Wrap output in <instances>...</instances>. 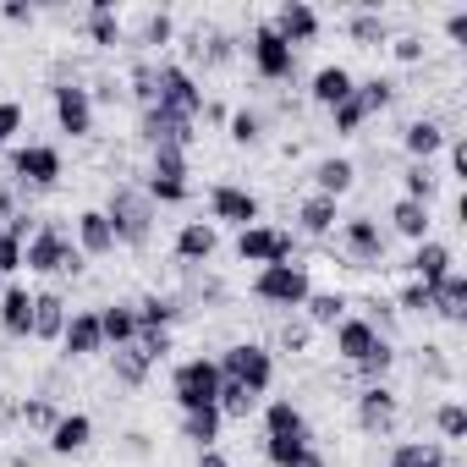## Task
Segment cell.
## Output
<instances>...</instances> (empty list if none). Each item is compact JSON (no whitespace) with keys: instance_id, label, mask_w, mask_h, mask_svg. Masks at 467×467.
I'll use <instances>...</instances> for the list:
<instances>
[{"instance_id":"cell-1","label":"cell","mask_w":467,"mask_h":467,"mask_svg":"<svg viewBox=\"0 0 467 467\" xmlns=\"http://www.w3.org/2000/svg\"><path fill=\"white\" fill-rule=\"evenodd\" d=\"M23 265L34 270V275H83V254H78V243L67 237L61 225H39L34 237L23 243Z\"/></svg>"},{"instance_id":"cell-2","label":"cell","mask_w":467,"mask_h":467,"mask_svg":"<svg viewBox=\"0 0 467 467\" xmlns=\"http://www.w3.org/2000/svg\"><path fill=\"white\" fill-rule=\"evenodd\" d=\"M105 220L116 231V248H143L149 231H154V203L143 187H116L110 203H105Z\"/></svg>"},{"instance_id":"cell-3","label":"cell","mask_w":467,"mask_h":467,"mask_svg":"<svg viewBox=\"0 0 467 467\" xmlns=\"http://www.w3.org/2000/svg\"><path fill=\"white\" fill-rule=\"evenodd\" d=\"M214 363H220V374H225V379L248 385L254 396H265V390L275 385V352H270L265 341H231Z\"/></svg>"},{"instance_id":"cell-4","label":"cell","mask_w":467,"mask_h":467,"mask_svg":"<svg viewBox=\"0 0 467 467\" xmlns=\"http://www.w3.org/2000/svg\"><path fill=\"white\" fill-rule=\"evenodd\" d=\"M149 203H187L192 187H187V149L176 143H160L149 149V182H143Z\"/></svg>"},{"instance_id":"cell-5","label":"cell","mask_w":467,"mask_h":467,"mask_svg":"<svg viewBox=\"0 0 467 467\" xmlns=\"http://www.w3.org/2000/svg\"><path fill=\"white\" fill-rule=\"evenodd\" d=\"M154 105L171 110V116H182V121H198V116H203V88H198V78H192L187 67L160 61V67H154Z\"/></svg>"},{"instance_id":"cell-6","label":"cell","mask_w":467,"mask_h":467,"mask_svg":"<svg viewBox=\"0 0 467 467\" xmlns=\"http://www.w3.org/2000/svg\"><path fill=\"white\" fill-rule=\"evenodd\" d=\"M171 396H176L182 412H203V407H214V396H220V363H214V358H187V363H176V374H171Z\"/></svg>"},{"instance_id":"cell-7","label":"cell","mask_w":467,"mask_h":467,"mask_svg":"<svg viewBox=\"0 0 467 467\" xmlns=\"http://www.w3.org/2000/svg\"><path fill=\"white\" fill-rule=\"evenodd\" d=\"M308 292H314V281H308L303 265H265L254 275V297L270 303V308H303Z\"/></svg>"},{"instance_id":"cell-8","label":"cell","mask_w":467,"mask_h":467,"mask_svg":"<svg viewBox=\"0 0 467 467\" xmlns=\"http://www.w3.org/2000/svg\"><path fill=\"white\" fill-rule=\"evenodd\" d=\"M259 192H248V187H237V182H214L209 187V225L220 231V225H237V231H248V225H259Z\"/></svg>"},{"instance_id":"cell-9","label":"cell","mask_w":467,"mask_h":467,"mask_svg":"<svg viewBox=\"0 0 467 467\" xmlns=\"http://www.w3.org/2000/svg\"><path fill=\"white\" fill-rule=\"evenodd\" d=\"M292 254H297V237L292 231H275V225H248V231H237V259L243 265H292Z\"/></svg>"},{"instance_id":"cell-10","label":"cell","mask_w":467,"mask_h":467,"mask_svg":"<svg viewBox=\"0 0 467 467\" xmlns=\"http://www.w3.org/2000/svg\"><path fill=\"white\" fill-rule=\"evenodd\" d=\"M248 56H254V72H259L265 83H286V78H292V67H297V50H292L270 23H259V28H254Z\"/></svg>"},{"instance_id":"cell-11","label":"cell","mask_w":467,"mask_h":467,"mask_svg":"<svg viewBox=\"0 0 467 467\" xmlns=\"http://www.w3.org/2000/svg\"><path fill=\"white\" fill-rule=\"evenodd\" d=\"M50 110H56V127L67 138H88L94 132V94L83 83H56L50 88Z\"/></svg>"},{"instance_id":"cell-12","label":"cell","mask_w":467,"mask_h":467,"mask_svg":"<svg viewBox=\"0 0 467 467\" xmlns=\"http://www.w3.org/2000/svg\"><path fill=\"white\" fill-rule=\"evenodd\" d=\"M61 149L56 143H23V149H12V176L23 182V187H56L61 182Z\"/></svg>"},{"instance_id":"cell-13","label":"cell","mask_w":467,"mask_h":467,"mask_svg":"<svg viewBox=\"0 0 467 467\" xmlns=\"http://www.w3.org/2000/svg\"><path fill=\"white\" fill-rule=\"evenodd\" d=\"M61 352H67V358H94V352H105L99 308H72V314H67V330H61Z\"/></svg>"},{"instance_id":"cell-14","label":"cell","mask_w":467,"mask_h":467,"mask_svg":"<svg viewBox=\"0 0 467 467\" xmlns=\"http://www.w3.org/2000/svg\"><path fill=\"white\" fill-rule=\"evenodd\" d=\"M379 336H385V330H379L374 319H358V314H347V319L336 325V358L358 368V363H363V358L379 347Z\"/></svg>"},{"instance_id":"cell-15","label":"cell","mask_w":467,"mask_h":467,"mask_svg":"<svg viewBox=\"0 0 467 467\" xmlns=\"http://www.w3.org/2000/svg\"><path fill=\"white\" fill-rule=\"evenodd\" d=\"M396 412H401V401H396L390 385H363L358 390V429L363 434H385L396 423Z\"/></svg>"},{"instance_id":"cell-16","label":"cell","mask_w":467,"mask_h":467,"mask_svg":"<svg viewBox=\"0 0 467 467\" xmlns=\"http://www.w3.org/2000/svg\"><path fill=\"white\" fill-rule=\"evenodd\" d=\"M270 28H275V34H281V39H286V45L297 50V45H314L325 23H319V12L308 6V0H286V6H281V12L270 17Z\"/></svg>"},{"instance_id":"cell-17","label":"cell","mask_w":467,"mask_h":467,"mask_svg":"<svg viewBox=\"0 0 467 467\" xmlns=\"http://www.w3.org/2000/svg\"><path fill=\"white\" fill-rule=\"evenodd\" d=\"M341 243H347V254L363 259V265H379V259H385V231H379V220H368V214L341 220Z\"/></svg>"},{"instance_id":"cell-18","label":"cell","mask_w":467,"mask_h":467,"mask_svg":"<svg viewBox=\"0 0 467 467\" xmlns=\"http://www.w3.org/2000/svg\"><path fill=\"white\" fill-rule=\"evenodd\" d=\"M0 330L17 336V341H34V292L17 281L0 292Z\"/></svg>"},{"instance_id":"cell-19","label":"cell","mask_w":467,"mask_h":467,"mask_svg":"<svg viewBox=\"0 0 467 467\" xmlns=\"http://www.w3.org/2000/svg\"><path fill=\"white\" fill-rule=\"evenodd\" d=\"M138 132H143V143H149V149H160V143L187 149V143H192V121H182V116H171V110H160V105H149V110H143Z\"/></svg>"},{"instance_id":"cell-20","label":"cell","mask_w":467,"mask_h":467,"mask_svg":"<svg viewBox=\"0 0 467 467\" xmlns=\"http://www.w3.org/2000/svg\"><path fill=\"white\" fill-rule=\"evenodd\" d=\"M445 143H451V132H445L434 116H418V121H407V127H401V149L412 154V165H429Z\"/></svg>"},{"instance_id":"cell-21","label":"cell","mask_w":467,"mask_h":467,"mask_svg":"<svg viewBox=\"0 0 467 467\" xmlns=\"http://www.w3.org/2000/svg\"><path fill=\"white\" fill-rule=\"evenodd\" d=\"M407 265H412V281L434 292V286L456 270V254H451L445 243H434V237H429V243H418V248H412V259H407Z\"/></svg>"},{"instance_id":"cell-22","label":"cell","mask_w":467,"mask_h":467,"mask_svg":"<svg viewBox=\"0 0 467 467\" xmlns=\"http://www.w3.org/2000/svg\"><path fill=\"white\" fill-rule=\"evenodd\" d=\"M214 248H220V231H214L209 220H187V225L176 231V259H182V265H209Z\"/></svg>"},{"instance_id":"cell-23","label":"cell","mask_w":467,"mask_h":467,"mask_svg":"<svg viewBox=\"0 0 467 467\" xmlns=\"http://www.w3.org/2000/svg\"><path fill=\"white\" fill-rule=\"evenodd\" d=\"M78 254H83V259L116 254V231H110L105 209H83V214H78Z\"/></svg>"},{"instance_id":"cell-24","label":"cell","mask_w":467,"mask_h":467,"mask_svg":"<svg viewBox=\"0 0 467 467\" xmlns=\"http://www.w3.org/2000/svg\"><path fill=\"white\" fill-rule=\"evenodd\" d=\"M352 88H358V78H352V67H319L314 72V83H308V99L314 105H325V110H336L341 99H352Z\"/></svg>"},{"instance_id":"cell-25","label":"cell","mask_w":467,"mask_h":467,"mask_svg":"<svg viewBox=\"0 0 467 467\" xmlns=\"http://www.w3.org/2000/svg\"><path fill=\"white\" fill-rule=\"evenodd\" d=\"M265 440H308V418H303V407L286 401V396L265 401Z\"/></svg>"},{"instance_id":"cell-26","label":"cell","mask_w":467,"mask_h":467,"mask_svg":"<svg viewBox=\"0 0 467 467\" xmlns=\"http://www.w3.org/2000/svg\"><path fill=\"white\" fill-rule=\"evenodd\" d=\"M45 440H50V451H56V456H78V451L94 440V418H88V412H61V418H56V429H50Z\"/></svg>"},{"instance_id":"cell-27","label":"cell","mask_w":467,"mask_h":467,"mask_svg":"<svg viewBox=\"0 0 467 467\" xmlns=\"http://www.w3.org/2000/svg\"><path fill=\"white\" fill-rule=\"evenodd\" d=\"M336 220H341V203L325 198V192H308V198L297 203V231H303V237H330Z\"/></svg>"},{"instance_id":"cell-28","label":"cell","mask_w":467,"mask_h":467,"mask_svg":"<svg viewBox=\"0 0 467 467\" xmlns=\"http://www.w3.org/2000/svg\"><path fill=\"white\" fill-rule=\"evenodd\" d=\"M352 182H358V165H352L347 154H330V160L314 165V192H325V198H336V203L352 192Z\"/></svg>"},{"instance_id":"cell-29","label":"cell","mask_w":467,"mask_h":467,"mask_svg":"<svg viewBox=\"0 0 467 467\" xmlns=\"http://www.w3.org/2000/svg\"><path fill=\"white\" fill-rule=\"evenodd\" d=\"M67 314H72V308H67L56 292H34V341H61Z\"/></svg>"},{"instance_id":"cell-30","label":"cell","mask_w":467,"mask_h":467,"mask_svg":"<svg viewBox=\"0 0 467 467\" xmlns=\"http://www.w3.org/2000/svg\"><path fill=\"white\" fill-rule=\"evenodd\" d=\"M390 225H396V237H407V243H429V203H412V198H396L390 203Z\"/></svg>"},{"instance_id":"cell-31","label":"cell","mask_w":467,"mask_h":467,"mask_svg":"<svg viewBox=\"0 0 467 467\" xmlns=\"http://www.w3.org/2000/svg\"><path fill=\"white\" fill-rule=\"evenodd\" d=\"M429 314H440V319H462V314H467V275H462V270H451V275L429 292Z\"/></svg>"},{"instance_id":"cell-32","label":"cell","mask_w":467,"mask_h":467,"mask_svg":"<svg viewBox=\"0 0 467 467\" xmlns=\"http://www.w3.org/2000/svg\"><path fill=\"white\" fill-rule=\"evenodd\" d=\"M83 28H88V45H99V50H116L121 45V17H116L110 0H94L88 17H83Z\"/></svg>"},{"instance_id":"cell-33","label":"cell","mask_w":467,"mask_h":467,"mask_svg":"<svg viewBox=\"0 0 467 467\" xmlns=\"http://www.w3.org/2000/svg\"><path fill=\"white\" fill-rule=\"evenodd\" d=\"M99 330H105V347H132V336H138V314H132V303H110V308H99Z\"/></svg>"},{"instance_id":"cell-34","label":"cell","mask_w":467,"mask_h":467,"mask_svg":"<svg viewBox=\"0 0 467 467\" xmlns=\"http://www.w3.org/2000/svg\"><path fill=\"white\" fill-rule=\"evenodd\" d=\"M220 429H225V418H220V407H203V412H182V440H192L198 451H214V440H220Z\"/></svg>"},{"instance_id":"cell-35","label":"cell","mask_w":467,"mask_h":467,"mask_svg":"<svg viewBox=\"0 0 467 467\" xmlns=\"http://www.w3.org/2000/svg\"><path fill=\"white\" fill-rule=\"evenodd\" d=\"M390 467H445V445L440 440H401L390 451Z\"/></svg>"},{"instance_id":"cell-36","label":"cell","mask_w":467,"mask_h":467,"mask_svg":"<svg viewBox=\"0 0 467 467\" xmlns=\"http://www.w3.org/2000/svg\"><path fill=\"white\" fill-rule=\"evenodd\" d=\"M303 314H308V325H319V330H336V325L347 319V297H341V292H308Z\"/></svg>"},{"instance_id":"cell-37","label":"cell","mask_w":467,"mask_h":467,"mask_svg":"<svg viewBox=\"0 0 467 467\" xmlns=\"http://www.w3.org/2000/svg\"><path fill=\"white\" fill-rule=\"evenodd\" d=\"M214 407H220V418H248V412L259 407V396H254L248 385H237V379H225V374H220V396H214Z\"/></svg>"},{"instance_id":"cell-38","label":"cell","mask_w":467,"mask_h":467,"mask_svg":"<svg viewBox=\"0 0 467 467\" xmlns=\"http://www.w3.org/2000/svg\"><path fill=\"white\" fill-rule=\"evenodd\" d=\"M225 138L237 143V149H254V143L265 138V121H259V110H231V116H225Z\"/></svg>"},{"instance_id":"cell-39","label":"cell","mask_w":467,"mask_h":467,"mask_svg":"<svg viewBox=\"0 0 467 467\" xmlns=\"http://www.w3.org/2000/svg\"><path fill=\"white\" fill-rule=\"evenodd\" d=\"M440 192V176H434V165H407L401 171V198H412V203H429Z\"/></svg>"},{"instance_id":"cell-40","label":"cell","mask_w":467,"mask_h":467,"mask_svg":"<svg viewBox=\"0 0 467 467\" xmlns=\"http://www.w3.org/2000/svg\"><path fill=\"white\" fill-rule=\"evenodd\" d=\"M434 429H440V445L467 440V407H462V401H440V407H434Z\"/></svg>"},{"instance_id":"cell-41","label":"cell","mask_w":467,"mask_h":467,"mask_svg":"<svg viewBox=\"0 0 467 467\" xmlns=\"http://www.w3.org/2000/svg\"><path fill=\"white\" fill-rule=\"evenodd\" d=\"M132 314H138V330H171L176 303L171 297H143V303H132Z\"/></svg>"},{"instance_id":"cell-42","label":"cell","mask_w":467,"mask_h":467,"mask_svg":"<svg viewBox=\"0 0 467 467\" xmlns=\"http://www.w3.org/2000/svg\"><path fill=\"white\" fill-rule=\"evenodd\" d=\"M390 363H396V347H390V336H379V347L358 363V374H363V385H385V374H390Z\"/></svg>"},{"instance_id":"cell-43","label":"cell","mask_w":467,"mask_h":467,"mask_svg":"<svg viewBox=\"0 0 467 467\" xmlns=\"http://www.w3.org/2000/svg\"><path fill=\"white\" fill-rule=\"evenodd\" d=\"M347 34H352L358 45H385V39H390V28H385L379 12H358V17L347 23Z\"/></svg>"},{"instance_id":"cell-44","label":"cell","mask_w":467,"mask_h":467,"mask_svg":"<svg viewBox=\"0 0 467 467\" xmlns=\"http://www.w3.org/2000/svg\"><path fill=\"white\" fill-rule=\"evenodd\" d=\"M358 99H363L368 116H379V110L396 99V83H390V78H363V83H358Z\"/></svg>"},{"instance_id":"cell-45","label":"cell","mask_w":467,"mask_h":467,"mask_svg":"<svg viewBox=\"0 0 467 467\" xmlns=\"http://www.w3.org/2000/svg\"><path fill=\"white\" fill-rule=\"evenodd\" d=\"M363 121H368V110H363V99H358V88H352V99H341V105L330 110V127H336L341 138H352Z\"/></svg>"},{"instance_id":"cell-46","label":"cell","mask_w":467,"mask_h":467,"mask_svg":"<svg viewBox=\"0 0 467 467\" xmlns=\"http://www.w3.org/2000/svg\"><path fill=\"white\" fill-rule=\"evenodd\" d=\"M149 368H154V363H149L138 347H121V352H116V379H121V385H143Z\"/></svg>"},{"instance_id":"cell-47","label":"cell","mask_w":467,"mask_h":467,"mask_svg":"<svg viewBox=\"0 0 467 467\" xmlns=\"http://www.w3.org/2000/svg\"><path fill=\"white\" fill-rule=\"evenodd\" d=\"M308 445H314V440H265V462H270V467H297V462L308 456Z\"/></svg>"},{"instance_id":"cell-48","label":"cell","mask_w":467,"mask_h":467,"mask_svg":"<svg viewBox=\"0 0 467 467\" xmlns=\"http://www.w3.org/2000/svg\"><path fill=\"white\" fill-rule=\"evenodd\" d=\"M132 347H138L149 363H160V358H171V330H138Z\"/></svg>"},{"instance_id":"cell-49","label":"cell","mask_w":467,"mask_h":467,"mask_svg":"<svg viewBox=\"0 0 467 467\" xmlns=\"http://www.w3.org/2000/svg\"><path fill=\"white\" fill-rule=\"evenodd\" d=\"M56 418H61V412H56V401H45V396L23 407V423H28L34 434H50V429H56Z\"/></svg>"},{"instance_id":"cell-50","label":"cell","mask_w":467,"mask_h":467,"mask_svg":"<svg viewBox=\"0 0 467 467\" xmlns=\"http://www.w3.org/2000/svg\"><path fill=\"white\" fill-rule=\"evenodd\" d=\"M17 270H23V237L0 231V275H17Z\"/></svg>"},{"instance_id":"cell-51","label":"cell","mask_w":467,"mask_h":467,"mask_svg":"<svg viewBox=\"0 0 467 467\" xmlns=\"http://www.w3.org/2000/svg\"><path fill=\"white\" fill-rule=\"evenodd\" d=\"M17 132H23V105L17 99H0V149H6Z\"/></svg>"},{"instance_id":"cell-52","label":"cell","mask_w":467,"mask_h":467,"mask_svg":"<svg viewBox=\"0 0 467 467\" xmlns=\"http://www.w3.org/2000/svg\"><path fill=\"white\" fill-rule=\"evenodd\" d=\"M132 99H138L143 110L154 105V67H149V61H138V67H132Z\"/></svg>"},{"instance_id":"cell-53","label":"cell","mask_w":467,"mask_h":467,"mask_svg":"<svg viewBox=\"0 0 467 467\" xmlns=\"http://www.w3.org/2000/svg\"><path fill=\"white\" fill-rule=\"evenodd\" d=\"M171 34H176V23H171L165 12H149V23H143V45H171Z\"/></svg>"},{"instance_id":"cell-54","label":"cell","mask_w":467,"mask_h":467,"mask_svg":"<svg viewBox=\"0 0 467 467\" xmlns=\"http://www.w3.org/2000/svg\"><path fill=\"white\" fill-rule=\"evenodd\" d=\"M396 308H401V314H429V286H418V281H412V286L396 297Z\"/></svg>"},{"instance_id":"cell-55","label":"cell","mask_w":467,"mask_h":467,"mask_svg":"<svg viewBox=\"0 0 467 467\" xmlns=\"http://www.w3.org/2000/svg\"><path fill=\"white\" fill-rule=\"evenodd\" d=\"M308 336H314V325H297V319H286V325H281V347H286V352H303V347H308Z\"/></svg>"},{"instance_id":"cell-56","label":"cell","mask_w":467,"mask_h":467,"mask_svg":"<svg viewBox=\"0 0 467 467\" xmlns=\"http://www.w3.org/2000/svg\"><path fill=\"white\" fill-rule=\"evenodd\" d=\"M390 50H396V61H407V67H412V61H423V39H418V34H401Z\"/></svg>"},{"instance_id":"cell-57","label":"cell","mask_w":467,"mask_h":467,"mask_svg":"<svg viewBox=\"0 0 467 467\" xmlns=\"http://www.w3.org/2000/svg\"><path fill=\"white\" fill-rule=\"evenodd\" d=\"M445 39H451V45H462V39H467V12H462V6L445 17Z\"/></svg>"},{"instance_id":"cell-58","label":"cell","mask_w":467,"mask_h":467,"mask_svg":"<svg viewBox=\"0 0 467 467\" xmlns=\"http://www.w3.org/2000/svg\"><path fill=\"white\" fill-rule=\"evenodd\" d=\"M0 17H6V23H34V6H23V0H6V6H0Z\"/></svg>"},{"instance_id":"cell-59","label":"cell","mask_w":467,"mask_h":467,"mask_svg":"<svg viewBox=\"0 0 467 467\" xmlns=\"http://www.w3.org/2000/svg\"><path fill=\"white\" fill-rule=\"evenodd\" d=\"M198 467H225V456L220 451H198Z\"/></svg>"},{"instance_id":"cell-60","label":"cell","mask_w":467,"mask_h":467,"mask_svg":"<svg viewBox=\"0 0 467 467\" xmlns=\"http://www.w3.org/2000/svg\"><path fill=\"white\" fill-rule=\"evenodd\" d=\"M297 467H325V456H319V451H314V445H308V456H303V462H297Z\"/></svg>"},{"instance_id":"cell-61","label":"cell","mask_w":467,"mask_h":467,"mask_svg":"<svg viewBox=\"0 0 467 467\" xmlns=\"http://www.w3.org/2000/svg\"><path fill=\"white\" fill-rule=\"evenodd\" d=\"M0 292H6V281H0Z\"/></svg>"}]
</instances>
